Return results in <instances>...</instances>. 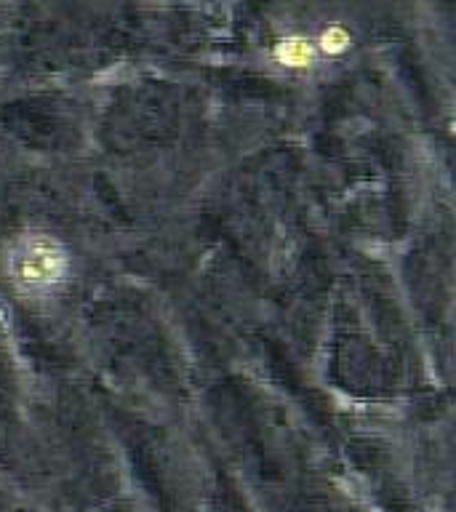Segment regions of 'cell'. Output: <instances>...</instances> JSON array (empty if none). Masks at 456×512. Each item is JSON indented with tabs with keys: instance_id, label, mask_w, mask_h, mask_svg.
Returning a JSON list of instances; mask_svg holds the SVG:
<instances>
[{
	"instance_id": "obj_2",
	"label": "cell",
	"mask_w": 456,
	"mask_h": 512,
	"mask_svg": "<svg viewBox=\"0 0 456 512\" xmlns=\"http://www.w3.org/2000/svg\"><path fill=\"white\" fill-rule=\"evenodd\" d=\"M278 59L291 67H302V64L312 62V46L307 40H283L278 46Z\"/></svg>"
},
{
	"instance_id": "obj_3",
	"label": "cell",
	"mask_w": 456,
	"mask_h": 512,
	"mask_svg": "<svg viewBox=\"0 0 456 512\" xmlns=\"http://www.w3.org/2000/svg\"><path fill=\"white\" fill-rule=\"evenodd\" d=\"M323 43H326L328 51H342V48L350 43V38H347V32H344L342 27H331V30L323 35Z\"/></svg>"
},
{
	"instance_id": "obj_1",
	"label": "cell",
	"mask_w": 456,
	"mask_h": 512,
	"mask_svg": "<svg viewBox=\"0 0 456 512\" xmlns=\"http://www.w3.org/2000/svg\"><path fill=\"white\" fill-rule=\"evenodd\" d=\"M70 256L46 232H27L8 251V275L24 294H51L67 280Z\"/></svg>"
}]
</instances>
